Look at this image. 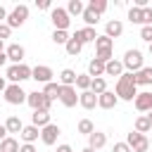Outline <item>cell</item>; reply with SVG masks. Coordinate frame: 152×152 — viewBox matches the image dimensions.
Segmentation results:
<instances>
[{
    "label": "cell",
    "mask_w": 152,
    "mask_h": 152,
    "mask_svg": "<svg viewBox=\"0 0 152 152\" xmlns=\"http://www.w3.org/2000/svg\"><path fill=\"white\" fill-rule=\"evenodd\" d=\"M19 140L17 138H12V135H7L2 142H0V152H19Z\"/></svg>",
    "instance_id": "29"
},
{
    "label": "cell",
    "mask_w": 152,
    "mask_h": 152,
    "mask_svg": "<svg viewBox=\"0 0 152 152\" xmlns=\"http://www.w3.org/2000/svg\"><path fill=\"white\" fill-rule=\"evenodd\" d=\"M7 62H10V59H7V55H5V52H2V55H0V66H5V64H7Z\"/></svg>",
    "instance_id": "49"
},
{
    "label": "cell",
    "mask_w": 152,
    "mask_h": 152,
    "mask_svg": "<svg viewBox=\"0 0 152 152\" xmlns=\"http://www.w3.org/2000/svg\"><path fill=\"white\" fill-rule=\"evenodd\" d=\"M5 50H7V48H5V40H0V55H2Z\"/></svg>",
    "instance_id": "50"
},
{
    "label": "cell",
    "mask_w": 152,
    "mask_h": 152,
    "mask_svg": "<svg viewBox=\"0 0 152 152\" xmlns=\"http://www.w3.org/2000/svg\"><path fill=\"white\" fill-rule=\"evenodd\" d=\"M2 95H5V102H7V104H24L26 97H28V93H26L19 83H10Z\"/></svg>",
    "instance_id": "5"
},
{
    "label": "cell",
    "mask_w": 152,
    "mask_h": 152,
    "mask_svg": "<svg viewBox=\"0 0 152 152\" xmlns=\"http://www.w3.org/2000/svg\"><path fill=\"white\" fill-rule=\"evenodd\" d=\"M31 71H33V66H28V64H10L5 78H7L10 83H19V86H21L24 81L31 78Z\"/></svg>",
    "instance_id": "2"
},
{
    "label": "cell",
    "mask_w": 152,
    "mask_h": 152,
    "mask_svg": "<svg viewBox=\"0 0 152 152\" xmlns=\"http://www.w3.org/2000/svg\"><path fill=\"white\" fill-rule=\"evenodd\" d=\"M36 7L38 10H50L52 5H50V0H36Z\"/></svg>",
    "instance_id": "44"
},
{
    "label": "cell",
    "mask_w": 152,
    "mask_h": 152,
    "mask_svg": "<svg viewBox=\"0 0 152 152\" xmlns=\"http://www.w3.org/2000/svg\"><path fill=\"white\" fill-rule=\"evenodd\" d=\"M104 90H107V81H104V76H102V78H93V83H90V93L102 95Z\"/></svg>",
    "instance_id": "35"
},
{
    "label": "cell",
    "mask_w": 152,
    "mask_h": 152,
    "mask_svg": "<svg viewBox=\"0 0 152 152\" xmlns=\"http://www.w3.org/2000/svg\"><path fill=\"white\" fill-rule=\"evenodd\" d=\"M64 50H66V55H69V57H76V55H81V50H83V43H81L76 36H71V38H69V43L64 45Z\"/></svg>",
    "instance_id": "25"
},
{
    "label": "cell",
    "mask_w": 152,
    "mask_h": 152,
    "mask_svg": "<svg viewBox=\"0 0 152 152\" xmlns=\"http://www.w3.org/2000/svg\"><path fill=\"white\" fill-rule=\"evenodd\" d=\"M78 104L83 109H95L97 107V95L90 93V90H83V93H78Z\"/></svg>",
    "instance_id": "18"
},
{
    "label": "cell",
    "mask_w": 152,
    "mask_h": 152,
    "mask_svg": "<svg viewBox=\"0 0 152 152\" xmlns=\"http://www.w3.org/2000/svg\"><path fill=\"white\" fill-rule=\"evenodd\" d=\"M88 7H90V10H95V12L102 17V14L107 12V7H109V5H107V0H90V2H88Z\"/></svg>",
    "instance_id": "38"
},
{
    "label": "cell",
    "mask_w": 152,
    "mask_h": 152,
    "mask_svg": "<svg viewBox=\"0 0 152 152\" xmlns=\"http://www.w3.org/2000/svg\"><path fill=\"white\" fill-rule=\"evenodd\" d=\"M57 152H74V150H71V145L64 142V145H57Z\"/></svg>",
    "instance_id": "46"
},
{
    "label": "cell",
    "mask_w": 152,
    "mask_h": 152,
    "mask_svg": "<svg viewBox=\"0 0 152 152\" xmlns=\"http://www.w3.org/2000/svg\"><path fill=\"white\" fill-rule=\"evenodd\" d=\"M5 55H7V59H10L12 64H24L26 50H24V45H19V43H10L7 50H5Z\"/></svg>",
    "instance_id": "11"
},
{
    "label": "cell",
    "mask_w": 152,
    "mask_h": 152,
    "mask_svg": "<svg viewBox=\"0 0 152 152\" xmlns=\"http://www.w3.org/2000/svg\"><path fill=\"white\" fill-rule=\"evenodd\" d=\"M128 21L131 24H140L142 26V7H128Z\"/></svg>",
    "instance_id": "33"
},
{
    "label": "cell",
    "mask_w": 152,
    "mask_h": 152,
    "mask_svg": "<svg viewBox=\"0 0 152 152\" xmlns=\"http://www.w3.org/2000/svg\"><path fill=\"white\" fill-rule=\"evenodd\" d=\"M31 124L33 126H38V128H45V126H50L52 124V119H50V112H33L31 114Z\"/></svg>",
    "instance_id": "22"
},
{
    "label": "cell",
    "mask_w": 152,
    "mask_h": 152,
    "mask_svg": "<svg viewBox=\"0 0 152 152\" xmlns=\"http://www.w3.org/2000/svg\"><path fill=\"white\" fill-rule=\"evenodd\" d=\"M104 145H107V133L95 131V133H90V135H88V147H90V150H95V152H97V150H102Z\"/></svg>",
    "instance_id": "16"
},
{
    "label": "cell",
    "mask_w": 152,
    "mask_h": 152,
    "mask_svg": "<svg viewBox=\"0 0 152 152\" xmlns=\"http://www.w3.org/2000/svg\"><path fill=\"white\" fill-rule=\"evenodd\" d=\"M43 93H45V97L48 100H59V93H62V86H59V81H50V83H45V88H43Z\"/></svg>",
    "instance_id": "23"
},
{
    "label": "cell",
    "mask_w": 152,
    "mask_h": 152,
    "mask_svg": "<svg viewBox=\"0 0 152 152\" xmlns=\"http://www.w3.org/2000/svg\"><path fill=\"white\" fill-rule=\"evenodd\" d=\"M126 69H124V62H119V59H109L107 64H104V76H121Z\"/></svg>",
    "instance_id": "21"
},
{
    "label": "cell",
    "mask_w": 152,
    "mask_h": 152,
    "mask_svg": "<svg viewBox=\"0 0 152 152\" xmlns=\"http://www.w3.org/2000/svg\"><path fill=\"white\" fill-rule=\"evenodd\" d=\"M50 21H52L55 31H69V26H71V17H69L66 7H52L50 10Z\"/></svg>",
    "instance_id": "4"
},
{
    "label": "cell",
    "mask_w": 152,
    "mask_h": 152,
    "mask_svg": "<svg viewBox=\"0 0 152 152\" xmlns=\"http://www.w3.org/2000/svg\"><path fill=\"white\" fill-rule=\"evenodd\" d=\"M7 14H10V12H7V10L0 5V24H5V21H7Z\"/></svg>",
    "instance_id": "45"
},
{
    "label": "cell",
    "mask_w": 152,
    "mask_h": 152,
    "mask_svg": "<svg viewBox=\"0 0 152 152\" xmlns=\"http://www.w3.org/2000/svg\"><path fill=\"white\" fill-rule=\"evenodd\" d=\"M116 102H119V97L112 90H104L102 95H97V107H102V109H114Z\"/></svg>",
    "instance_id": "15"
},
{
    "label": "cell",
    "mask_w": 152,
    "mask_h": 152,
    "mask_svg": "<svg viewBox=\"0 0 152 152\" xmlns=\"http://www.w3.org/2000/svg\"><path fill=\"white\" fill-rule=\"evenodd\" d=\"M112 152H133V150H131V147H128V142L124 140V142H114Z\"/></svg>",
    "instance_id": "41"
},
{
    "label": "cell",
    "mask_w": 152,
    "mask_h": 152,
    "mask_svg": "<svg viewBox=\"0 0 152 152\" xmlns=\"http://www.w3.org/2000/svg\"><path fill=\"white\" fill-rule=\"evenodd\" d=\"M142 26H152V7H142Z\"/></svg>",
    "instance_id": "39"
},
{
    "label": "cell",
    "mask_w": 152,
    "mask_h": 152,
    "mask_svg": "<svg viewBox=\"0 0 152 152\" xmlns=\"http://www.w3.org/2000/svg\"><path fill=\"white\" fill-rule=\"evenodd\" d=\"M135 83H138V88L140 86H152V66H142L135 74Z\"/></svg>",
    "instance_id": "24"
},
{
    "label": "cell",
    "mask_w": 152,
    "mask_h": 152,
    "mask_svg": "<svg viewBox=\"0 0 152 152\" xmlns=\"http://www.w3.org/2000/svg\"><path fill=\"white\" fill-rule=\"evenodd\" d=\"M147 119H150V124H152V112H150V114H147Z\"/></svg>",
    "instance_id": "52"
},
{
    "label": "cell",
    "mask_w": 152,
    "mask_h": 152,
    "mask_svg": "<svg viewBox=\"0 0 152 152\" xmlns=\"http://www.w3.org/2000/svg\"><path fill=\"white\" fill-rule=\"evenodd\" d=\"M59 133H62V128L57 126V124H50V126H45V128H40V140H43V145H55L57 142V138H59Z\"/></svg>",
    "instance_id": "12"
},
{
    "label": "cell",
    "mask_w": 152,
    "mask_h": 152,
    "mask_svg": "<svg viewBox=\"0 0 152 152\" xmlns=\"http://www.w3.org/2000/svg\"><path fill=\"white\" fill-rule=\"evenodd\" d=\"M59 102H62L66 109L76 107V104H78V93H76V86H62V93H59Z\"/></svg>",
    "instance_id": "10"
},
{
    "label": "cell",
    "mask_w": 152,
    "mask_h": 152,
    "mask_svg": "<svg viewBox=\"0 0 152 152\" xmlns=\"http://www.w3.org/2000/svg\"><path fill=\"white\" fill-rule=\"evenodd\" d=\"M52 76H55V71H52L48 64H36V66H33V71H31V78H33L36 83H43V86H45V83H50V81H52Z\"/></svg>",
    "instance_id": "9"
},
{
    "label": "cell",
    "mask_w": 152,
    "mask_h": 152,
    "mask_svg": "<svg viewBox=\"0 0 152 152\" xmlns=\"http://www.w3.org/2000/svg\"><path fill=\"white\" fill-rule=\"evenodd\" d=\"M74 36H76L83 45H86V43H95V40H97V31H95L93 26H83V28H78Z\"/></svg>",
    "instance_id": "17"
},
{
    "label": "cell",
    "mask_w": 152,
    "mask_h": 152,
    "mask_svg": "<svg viewBox=\"0 0 152 152\" xmlns=\"http://www.w3.org/2000/svg\"><path fill=\"white\" fill-rule=\"evenodd\" d=\"M78 133H81V135H90V133H95V124H93L90 119H81V121H78Z\"/></svg>",
    "instance_id": "36"
},
{
    "label": "cell",
    "mask_w": 152,
    "mask_h": 152,
    "mask_svg": "<svg viewBox=\"0 0 152 152\" xmlns=\"http://www.w3.org/2000/svg\"><path fill=\"white\" fill-rule=\"evenodd\" d=\"M145 57H142V52L140 50H135V48H131V50H126V55H124V69L128 71V74H138L142 66H145V62H142Z\"/></svg>",
    "instance_id": "3"
},
{
    "label": "cell",
    "mask_w": 152,
    "mask_h": 152,
    "mask_svg": "<svg viewBox=\"0 0 152 152\" xmlns=\"http://www.w3.org/2000/svg\"><path fill=\"white\" fill-rule=\"evenodd\" d=\"M5 88H7V81H5V76H0V93H5Z\"/></svg>",
    "instance_id": "48"
},
{
    "label": "cell",
    "mask_w": 152,
    "mask_h": 152,
    "mask_svg": "<svg viewBox=\"0 0 152 152\" xmlns=\"http://www.w3.org/2000/svg\"><path fill=\"white\" fill-rule=\"evenodd\" d=\"M83 10H86V5L81 2V0H69V5H66V12H69V17H78V14H83Z\"/></svg>",
    "instance_id": "32"
},
{
    "label": "cell",
    "mask_w": 152,
    "mask_h": 152,
    "mask_svg": "<svg viewBox=\"0 0 152 152\" xmlns=\"http://www.w3.org/2000/svg\"><path fill=\"white\" fill-rule=\"evenodd\" d=\"M150 55H152V43H150Z\"/></svg>",
    "instance_id": "53"
},
{
    "label": "cell",
    "mask_w": 152,
    "mask_h": 152,
    "mask_svg": "<svg viewBox=\"0 0 152 152\" xmlns=\"http://www.w3.org/2000/svg\"><path fill=\"white\" fill-rule=\"evenodd\" d=\"M140 38L145 43H152V26H140Z\"/></svg>",
    "instance_id": "40"
},
{
    "label": "cell",
    "mask_w": 152,
    "mask_h": 152,
    "mask_svg": "<svg viewBox=\"0 0 152 152\" xmlns=\"http://www.w3.org/2000/svg\"><path fill=\"white\" fill-rule=\"evenodd\" d=\"M5 128H7V133H21L24 131V124H21V119L19 116H7V121H5Z\"/></svg>",
    "instance_id": "28"
},
{
    "label": "cell",
    "mask_w": 152,
    "mask_h": 152,
    "mask_svg": "<svg viewBox=\"0 0 152 152\" xmlns=\"http://www.w3.org/2000/svg\"><path fill=\"white\" fill-rule=\"evenodd\" d=\"M95 50H114V40L102 33V36H97V40H95Z\"/></svg>",
    "instance_id": "31"
},
{
    "label": "cell",
    "mask_w": 152,
    "mask_h": 152,
    "mask_svg": "<svg viewBox=\"0 0 152 152\" xmlns=\"http://www.w3.org/2000/svg\"><path fill=\"white\" fill-rule=\"evenodd\" d=\"M81 17H83V21H86V26H93V28H95V24L100 21V14H97L95 10H90L88 5H86V10H83V14H81Z\"/></svg>",
    "instance_id": "30"
},
{
    "label": "cell",
    "mask_w": 152,
    "mask_h": 152,
    "mask_svg": "<svg viewBox=\"0 0 152 152\" xmlns=\"http://www.w3.org/2000/svg\"><path fill=\"white\" fill-rule=\"evenodd\" d=\"M28 19V5H17L10 14H7V26L10 28H19V26H24V21Z\"/></svg>",
    "instance_id": "7"
},
{
    "label": "cell",
    "mask_w": 152,
    "mask_h": 152,
    "mask_svg": "<svg viewBox=\"0 0 152 152\" xmlns=\"http://www.w3.org/2000/svg\"><path fill=\"white\" fill-rule=\"evenodd\" d=\"M133 104H135V109H138V112L150 114V112H152V93H147V90L138 93V97L133 100Z\"/></svg>",
    "instance_id": "13"
},
{
    "label": "cell",
    "mask_w": 152,
    "mask_h": 152,
    "mask_svg": "<svg viewBox=\"0 0 152 152\" xmlns=\"http://www.w3.org/2000/svg\"><path fill=\"white\" fill-rule=\"evenodd\" d=\"M90 83H93V78L88 76V74H78V78H76V88L83 93V90H90Z\"/></svg>",
    "instance_id": "37"
},
{
    "label": "cell",
    "mask_w": 152,
    "mask_h": 152,
    "mask_svg": "<svg viewBox=\"0 0 152 152\" xmlns=\"http://www.w3.org/2000/svg\"><path fill=\"white\" fill-rule=\"evenodd\" d=\"M19 138H21L24 142H31V145H33V142L40 138V128L33 126V124H28V126H24V131L19 133Z\"/></svg>",
    "instance_id": "19"
},
{
    "label": "cell",
    "mask_w": 152,
    "mask_h": 152,
    "mask_svg": "<svg viewBox=\"0 0 152 152\" xmlns=\"http://www.w3.org/2000/svg\"><path fill=\"white\" fill-rule=\"evenodd\" d=\"M50 38H52V43H55V45H66L71 36H69V31H52V36H50Z\"/></svg>",
    "instance_id": "34"
},
{
    "label": "cell",
    "mask_w": 152,
    "mask_h": 152,
    "mask_svg": "<svg viewBox=\"0 0 152 152\" xmlns=\"http://www.w3.org/2000/svg\"><path fill=\"white\" fill-rule=\"evenodd\" d=\"M26 104L33 109V112H50V107H52V100H48L45 97V93L43 90H33V93H28V97H26Z\"/></svg>",
    "instance_id": "6"
},
{
    "label": "cell",
    "mask_w": 152,
    "mask_h": 152,
    "mask_svg": "<svg viewBox=\"0 0 152 152\" xmlns=\"http://www.w3.org/2000/svg\"><path fill=\"white\" fill-rule=\"evenodd\" d=\"M116 97L119 100H126V102H133L135 97H138V83H135V74H128V71H124L119 78H116Z\"/></svg>",
    "instance_id": "1"
},
{
    "label": "cell",
    "mask_w": 152,
    "mask_h": 152,
    "mask_svg": "<svg viewBox=\"0 0 152 152\" xmlns=\"http://www.w3.org/2000/svg\"><path fill=\"white\" fill-rule=\"evenodd\" d=\"M10 36H12V28L7 24H0V40H7Z\"/></svg>",
    "instance_id": "42"
},
{
    "label": "cell",
    "mask_w": 152,
    "mask_h": 152,
    "mask_svg": "<svg viewBox=\"0 0 152 152\" xmlns=\"http://www.w3.org/2000/svg\"><path fill=\"white\" fill-rule=\"evenodd\" d=\"M19 152H38V150H36V145H31V142H21Z\"/></svg>",
    "instance_id": "43"
},
{
    "label": "cell",
    "mask_w": 152,
    "mask_h": 152,
    "mask_svg": "<svg viewBox=\"0 0 152 152\" xmlns=\"http://www.w3.org/2000/svg\"><path fill=\"white\" fill-rule=\"evenodd\" d=\"M81 152H95V150H90V147H83V150H81Z\"/></svg>",
    "instance_id": "51"
},
{
    "label": "cell",
    "mask_w": 152,
    "mask_h": 152,
    "mask_svg": "<svg viewBox=\"0 0 152 152\" xmlns=\"http://www.w3.org/2000/svg\"><path fill=\"white\" fill-rule=\"evenodd\" d=\"M88 76L90 78H102L104 76V62H100L97 57H93L88 62Z\"/></svg>",
    "instance_id": "20"
},
{
    "label": "cell",
    "mask_w": 152,
    "mask_h": 152,
    "mask_svg": "<svg viewBox=\"0 0 152 152\" xmlns=\"http://www.w3.org/2000/svg\"><path fill=\"white\" fill-rule=\"evenodd\" d=\"M126 142H128V147L133 152H147L150 150V138L142 135V133H138V131H131L126 135Z\"/></svg>",
    "instance_id": "8"
},
{
    "label": "cell",
    "mask_w": 152,
    "mask_h": 152,
    "mask_svg": "<svg viewBox=\"0 0 152 152\" xmlns=\"http://www.w3.org/2000/svg\"><path fill=\"white\" fill-rule=\"evenodd\" d=\"M150 145H152V138H150Z\"/></svg>",
    "instance_id": "54"
},
{
    "label": "cell",
    "mask_w": 152,
    "mask_h": 152,
    "mask_svg": "<svg viewBox=\"0 0 152 152\" xmlns=\"http://www.w3.org/2000/svg\"><path fill=\"white\" fill-rule=\"evenodd\" d=\"M133 131H138V133H142V135L152 131V124H150L147 114H140V116L135 119V124H133Z\"/></svg>",
    "instance_id": "27"
},
{
    "label": "cell",
    "mask_w": 152,
    "mask_h": 152,
    "mask_svg": "<svg viewBox=\"0 0 152 152\" xmlns=\"http://www.w3.org/2000/svg\"><path fill=\"white\" fill-rule=\"evenodd\" d=\"M76 78H78V74L74 69H62L59 71V86H76Z\"/></svg>",
    "instance_id": "26"
},
{
    "label": "cell",
    "mask_w": 152,
    "mask_h": 152,
    "mask_svg": "<svg viewBox=\"0 0 152 152\" xmlns=\"http://www.w3.org/2000/svg\"><path fill=\"white\" fill-rule=\"evenodd\" d=\"M121 33H124V21H121V19H109V21L104 24V36H109L112 40L119 38Z\"/></svg>",
    "instance_id": "14"
},
{
    "label": "cell",
    "mask_w": 152,
    "mask_h": 152,
    "mask_svg": "<svg viewBox=\"0 0 152 152\" xmlns=\"http://www.w3.org/2000/svg\"><path fill=\"white\" fill-rule=\"evenodd\" d=\"M7 138V128H5V124H0V142Z\"/></svg>",
    "instance_id": "47"
}]
</instances>
